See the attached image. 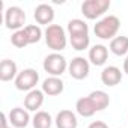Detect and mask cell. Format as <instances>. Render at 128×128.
Wrapping results in <instances>:
<instances>
[{
	"instance_id": "obj_1",
	"label": "cell",
	"mask_w": 128,
	"mask_h": 128,
	"mask_svg": "<svg viewBox=\"0 0 128 128\" xmlns=\"http://www.w3.org/2000/svg\"><path fill=\"white\" fill-rule=\"evenodd\" d=\"M66 30H68V35H70V42H71L74 50L83 51L89 47L90 36H89V27H88L84 20H80V18L70 20V23L66 26Z\"/></svg>"
},
{
	"instance_id": "obj_2",
	"label": "cell",
	"mask_w": 128,
	"mask_h": 128,
	"mask_svg": "<svg viewBox=\"0 0 128 128\" xmlns=\"http://www.w3.org/2000/svg\"><path fill=\"white\" fill-rule=\"evenodd\" d=\"M119 27H120V20L116 15H106L96 21V24L94 26V32L96 38L102 41H108V39L112 41L113 38H116Z\"/></svg>"
},
{
	"instance_id": "obj_3",
	"label": "cell",
	"mask_w": 128,
	"mask_h": 128,
	"mask_svg": "<svg viewBox=\"0 0 128 128\" xmlns=\"http://www.w3.org/2000/svg\"><path fill=\"white\" fill-rule=\"evenodd\" d=\"M44 38H45V44L48 45V48L53 50V53H59L66 48L68 44L66 32L59 24H50L44 30Z\"/></svg>"
},
{
	"instance_id": "obj_4",
	"label": "cell",
	"mask_w": 128,
	"mask_h": 128,
	"mask_svg": "<svg viewBox=\"0 0 128 128\" xmlns=\"http://www.w3.org/2000/svg\"><path fill=\"white\" fill-rule=\"evenodd\" d=\"M68 60L65 59V56H62L60 53H51L44 59V71L50 76V77H60L63 72L68 70Z\"/></svg>"
},
{
	"instance_id": "obj_5",
	"label": "cell",
	"mask_w": 128,
	"mask_h": 128,
	"mask_svg": "<svg viewBox=\"0 0 128 128\" xmlns=\"http://www.w3.org/2000/svg\"><path fill=\"white\" fill-rule=\"evenodd\" d=\"M110 0H84L82 3V14L88 20H96L110 9Z\"/></svg>"
},
{
	"instance_id": "obj_6",
	"label": "cell",
	"mask_w": 128,
	"mask_h": 128,
	"mask_svg": "<svg viewBox=\"0 0 128 128\" xmlns=\"http://www.w3.org/2000/svg\"><path fill=\"white\" fill-rule=\"evenodd\" d=\"M39 82V74L33 68H26L21 72H18L15 78V88L23 92H30L35 89V86Z\"/></svg>"
},
{
	"instance_id": "obj_7",
	"label": "cell",
	"mask_w": 128,
	"mask_h": 128,
	"mask_svg": "<svg viewBox=\"0 0 128 128\" xmlns=\"http://www.w3.org/2000/svg\"><path fill=\"white\" fill-rule=\"evenodd\" d=\"M26 23V12L20 8V6H9L6 11H5V26L9 29V30H21L24 29Z\"/></svg>"
},
{
	"instance_id": "obj_8",
	"label": "cell",
	"mask_w": 128,
	"mask_h": 128,
	"mask_svg": "<svg viewBox=\"0 0 128 128\" xmlns=\"http://www.w3.org/2000/svg\"><path fill=\"white\" fill-rule=\"evenodd\" d=\"M68 72L74 80H84L89 72H90V65H89V60L77 56L74 57L70 63H68Z\"/></svg>"
},
{
	"instance_id": "obj_9",
	"label": "cell",
	"mask_w": 128,
	"mask_h": 128,
	"mask_svg": "<svg viewBox=\"0 0 128 128\" xmlns=\"http://www.w3.org/2000/svg\"><path fill=\"white\" fill-rule=\"evenodd\" d=\"M9 124L14 128H26L30 124V114L29 110L23 108V107H14L11 108L9 114H8Z\"/></svg>"
},
{
	"instance_id": "obj_10",
	"label": "cell",
	"mask_w": 128,
	"mask_h": 128,
	"mask_svg": "<svg viewBox=\"0 0 128 128\" xmlns=\"http://www.w3.org/2000/svg\"><path fill=\"white\" fill-rule=\"evenodd\" d=\"M33 17H35L38 26L42 24V26H47V27H48V26L53 23V20H54V9H53V6L48 5V3H41V5H38V6L35 8Z\"/></svg>"
},
{
	"instance_id": "obj_11",
	"label": "cell",
	"mask_w": 128,
	"mask_h": 128,
	"mask_svg": "<svg viewBox=\"0 0 128 128\" xmlns=\"http://www.w3.org/2000/svg\"><path fill=\"white\" fill-rule=\"evenodd\" d=\"M101 82L104 86L113 88L122 82V71L114 65H108L101 71Z\"/></svg>"
},
{
	"instance_id": "obj_12",
	"label": "cell",
	"mask_w": 128,
	"mask_h": 128,
	"mask_svg": "<svg viewBox=\"0 0 128 128\" xmlns=\"http://www.w3.org/2000/svg\"><path fill=\"white\" fill-rule=\"evenodd\" d=\"M54 124L56 128H77L78 126L77 114L72 110H60L56 114Z\"/></svg>"
},
{
	"instance_id": "obj_13",
	"label": "cell",
	"mask_w": 128,
	"mask_h": 128,
	"mask_svg": "<svg viewBox=\"0 0 128 128\" xmlns=\"http://www.w3.org/2000/svg\"><path fill=\"white\" fill-rule=\"evenodd\" d=\"M65 89V83L62 82L60 77H47L44 82H42V92L48 96H56V95H60Z\"/></svg>"
},
{
	"instance_id": "obj_14",
	"label": "cell",
	"mask_w": 128,
	"mask_h": 128,
	"mask_svg": "<svg viewBox=\"0 0 128 128\" xmlns=\"http://www.w3.org/2000/svg\"><path fill=\"white\" fill-rule=\"evenodd\" d=\"M44 95L45 94L39 89L27 92V95L24 96V108L29 112H39L41 106L44 104Z\"/></svg>"
},
{
	"instance_id": "obj_15",
	"label": "cell",
	"mask_w": 128,
	"mask_h": 128,
	"mask_svg": "<svg viewBox=\"0 0 128 128\" xmlns=\"http://www.w3.org/2000/svg\"><path fill=\"white\" fill-rule=\"evenodd\" d=\"M108 59V48L102 44H96L89 50V62L95 66H102Z\"/></svg>"
},
{
	"instance_id": "obj_16",
	"label": "cell",
	"mask_w": 128,
	"mask_h": 128,
	"mask_svg": "<svg viewBox=\"0 0 128 128\" xmlns=\"http://www.w3.org/2000/svg\"><path fill=\"white\" fill-rule=\"evenodd\" d=\"M18 76L17 63L11 59H3L0 62V80L2 82H11L15 80Z\"/></svg>"
},
{
	"instance_id": "obj_17",
	"label": "cell",
	"mask_w": 128,
	"mask_h": 128,
	"mask_svg": "<svg viewBox=\"0 0 128 128\" xmlns=\"http://www.w3.org/2000/svg\"><path fill=\"white\" fill-rule=\"evenodd\" d=\"M76 112H77V114H80L83 118H92L96 113V108L92 104L89 96H82L76 102Z\"/></svg>"
},
{
	"instance_id": "obj_18",
	"label": "cell",
	"mask_w": 128,
	"mask_h": 128,
	"mask_svg": "<svg viewBox=\"0 0 128 128\" xmlns=\"http://www.w3.org/2000/svg\"><path fill=\"white\" fill-rule=\"evenodd\" d=\"M88 96L90 98V101H92V104L95 106L96 112L106 110V108L108 107V104H110V96H108V94L104 92V90H94V92H90Z\"/></svg>"
},
{
	"instance_id": "obj_19",
	"label": "cell",
	"mask_w": 128,
	"mask_h": 128,
	"mask_svg": "<svg viewBox=\"0 0 128 128\" xmlns=\"http://www.w3.org/2000/svg\"><path fill=\"white\" fill-rule=\"evenodd\" d=\"M110 51L114 56H128V36H116L110 41Z\"/></svg>"
},
{
	"instance_id": "obj_20",
	"label": "cell",
	"mask_w": 128,
	"mask_h": 128,
	"mask_svg": "<svg viewBox=\"0 0 128 128\" xmlns=\"http://www.w3.org/2000/svg\"><path fill=\"white\" fill-rule=\"evenodd\" d=\"M32 125H33V128H51L53 118L48 112L39 110V112L35 113V116L32 119Z\"/></svg>"
},
{
	"instance_id": "obj_21",
	"label": "cell",
	"mask_w": 128,
	"mask_h": 128,
	"mask_svg": "<svg viewBox=\"0 0 128 128\" xmlns=\"http://www.w3.org/2000/svg\"><path fill=\"white\" fill-rule=\"evenodd\" d=\"M23 30H24V33H26V36H27L29 45L39 42V41L42 39V36H44V32H42V29H41L38 24H29V26H26Z\"/></svg>"
},
{
	"instance_id": "obj_22",
	"label": "cell",
	"mask_w": 128,
	"mask_h": 128,
	"mask_svg": "<svg viewBox=\"0 0 128 128\" xmlns=\"http://www.w3.org/2000/svg\"><path fill=\"white\" fill-rule=\"evenodd\" d=\"M11 42H12V45H15L17 48H24V47L29 45L27 36H26V33H24L23 29H21V30H17V32L12 33V36H11Z\"/></svg>"
},
{
	"instance_id": "obj_23",
	"label": "cell",
	"mask_w": 128,
	"mask_h": 128,
	"mask_svg": "<svg viewBox=\"0 0 128 128\" xmlns=\"http://www.w3.org/2000/svg\"><path fill=\"white\" fill-rule=\"evenodd\" d=\"M88 128H108V125L106 122H102V120H94V122L89 124Z\"/></svg>"
},
{
	"instance_id": "obj_24",
	"label": "cell",
	"mask_w": 128,
	"mask_h": 128,
	"mask_svg": "<svg viewBox=\"0 0 128 128\" xmlns=\"http://www.w3.org/2000/svg\"><path fill=\"white\" fill-rule=\"evenodd\" d=\"M124 72L128 76V56H126L125 60H124Z\"/></svg>"
},
{
	"instance_id": "obj_25",
	"label": "cell",
	"mask_w": 128,
	"mask_h": 128,
	"mask_svg": "<svg viewBox=\"0 0 128 128\" xmlns=\"http://www.w3.org/2000/svg\"><path fill=\"white\" fill-rule=\"evenodd\" d=\"M9 128H14V126H9Z\"/></svg>"
}]
</instances>
